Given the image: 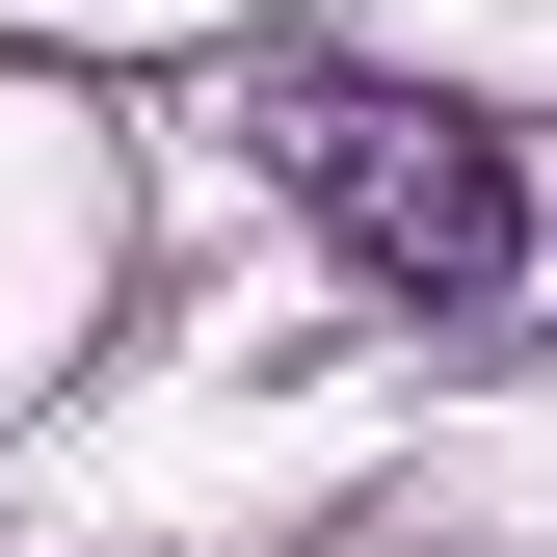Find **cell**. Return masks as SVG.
<instances>
[{
    "label": "cell",
    "mask_w": 557,
    "mask_h": 557,
    "mask_svg": "<svg viewBox=\"0 0 557 557\" xmlns=\"http://www.w3.org/2000/svg\"><path fill=\"white\" fill-rule=\"evenodd\" d=\"M265 160L319 186V239L372 265L398 319H505V293H531V160H505L478 107H398V81H293V107H265Z\"/></svg>",
    "instance_id": "1"
}]
</instances>
